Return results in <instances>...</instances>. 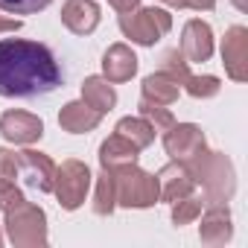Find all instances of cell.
Masks as SVG:
<instances>
[{"label": "cell", "mask_w": 248, "mask_h": 248, "mask_svg": "<svg viewBox=\"0 0 248 248\" xmlns=\"http://www.w3.org/2000/svg\"><path fill=\"white\" fill-rule=\"evenodd\" d=\"M62 85V67L53 50L30 38H0V96L32 99Z\"/></svg>", "instance_id": "6da1fadb"}, {"label": "cell", "mask_w": 248, "mask_h": 248, "mask_svg": "<svg viewBox=\"0 0 248 248\" xmlns=\"http://www.w3.org/2000/svg\"><path fill=\"white\" fill-rule=\"evenodd\" d=\"M196 184L204 190V204H228L236 193V170L225 152H202L193 164Z\"/></svg>", "instance_id": "7a4b0ae2"}, {"label": "cell", "mask_w": 248, "mask_h": 248, "mask_svg": "<svg viewBox=\"0 0 248 248\" xmlns=\"http://www.w3.org/2000/svg\"><path fill=\"white\" fill-rule=\"evenodd\" d=\"M3 228H6V239L15 248H44L50 242L47 213L32 202H21L18 207L6 210L3 213Z\"/></svg>", "instance_id": "3957f363"}, {"label": "cell", "mask_w": 248, "mask_h": 248, "mask_svg": "<svg viewBox=\"0 0 248 248\" xmlns=\"http://www.w3.org/2000/svg\"><path fill=\"white\" fill-rule=\"evenodd\" d=\"M114 172V187H117V207H129V210H146L155 207L158 199V178L138 164L129 167H117Z\"/></svg>", "instance_id": "277c9868"}, {"label": "cell", "mask_w": 248, "mask_h": 248, "mask_svg": "<svg viewBox=\"0 0 248 248\" xmlns=\"http://www.w3.org/2000/svg\"><path fill=\"white\" fill-rule=\"evenodd\" d=\"M120 32L132 44L140 47H155L170 30H172V15L161 6H138L132 12H120Z\"/></svg>", "instance_id": "5b68a950"}, {"label": "cell", "mask_w": 248, "mask_h": 248, "mask_svg": "<svg viewBox=\"0 0 248 248\" xmlns=\"http://www.w3.org/2000/svg\"><path fill=\"white\" fill-rule=\"evenodd\" d=\"M93 175L88 170L85 161L79 158H67L62 167H56V181H53V193L62 204V210H79L91 193Z\"/></svg>", "instance_id": "8992f818"}, {"label": "cell", "mask_w": 248, "mask_h": 248, "mask_svg": "<svg viewBox=\"0 0 248 248\" xmlns=\"http://www.w3.org/2000/svg\"><path fill=\"white\" fill-rule=\"evenodd\" d=\"M164 135V149L172 161L181 164H193L204 149H207V138L196 123H172Z\"/></svg>", "instance_id": "52a82bcc"}, {"label": "cell", "mask_w": 248, "mask_h": 248, "mask_svg": "<svg viewBox=\"0 0 248 248\" xmlns=\"http://www.w3.org/2000/svg\"><path fill=\"white\" fill-rule=\"evenodd\" d=\"M0 135H3L6 143L15 146H32L44 138V120L30 114V111H3L0 114Z\"/></svg>", "instance_id": "ba28073f"}, {"label": "cell", "mask_w": 248, "mask_h": 248, "mask_svg": "<svg viewBox=\"0 0 248 248\" xmlns=\"http://www.w3.org/2000/svg\"><path fill=\"white\" fill-rule=\"evenodd\" d=\"M18 178H24V184L38 193H53L56 161L44 152L24 149V152H18Z\"/></svg>", "instance_id": "9c48e42d"}, {"label": "cell", "mask_w": 248, "mask_h": 248, "mask_svg": "<svg viewBox=\"0 0 248 248\" xmlns=\"http://www.w3.org/2000/svg\"><path fill=\"white\" fill-rule=\"evenodd\" d=\"M222 64L231 82L248 79V30L242 24L231 27L222 38Z\"/></svg>", "instance_id": "30bf717a"}, {"label": "cell", "mask_w": 248, "mask_h": 248, "mask_svg": "<svg viewBox=\"0 0 248 248\" xmlns=\"http://www.w3.org/2000/svg\"><path fill=\"white\" fill-rule=\"evenodd\" d=\"M158 199L161 202H178L184 196H190L196 190V175H193V167L190 164H181V161H170L167 167L158 170Z\"/></svg>", "instance_id": "8fae6325"}, {"label": "cell", "mask_w": 248, "mask_h": 248, "mask_svg": "<svg viewBox=\"0 0 248 248\" xmlns=\"http://www.w3.org/2000/svg\"><path fill=\"white\" fill-rule=\"evenodd\" d=\"M178 50L190 64L210 62V56H213V30H210V24L202 21V18L187 21L184 30H181V47Z\"/></svg>", "instance_id": "7c38bea8"}, {"label": "cell", "mask_w": 248, "mask_h": 248, "mask_svg": "<svg viewBox=\"0 0 248 248\" xmlns=\"http://www.w3.org/2000/svg\"><path fill=\"white\" fill-rule=\"evenodd\" d=\"M199 239H202V245H210V248L228 245L233 239V219H231L228 204H207L202 225H199Z\"/></svg>", "instance_id": "4fadbf2b"}, {"label": "cell", "mask_w": 248, "mask_h": 248, "mask_svg": "<svg viewBox=\"0 0 248 248\" xmlns=\"http://www.w3.org/2000/svg\"><path fill=\"white\" fill-rule=\"evenodd\" d=\"M102 9L96 0H67L62 6V24L73 32V35H91L99 27Z\"/></svg>", "instance_id": "5bb4252c"}, {"label": "cell", "mask_w": 248, "mask_h": 248, "mask_svg": "<svg viewBox=\"0 0 248 248\" xmlns=\"http://www.w3.org/2000/svg\"><path fill=\"white\" fill-rule=\"evenodd\" d=\"M138 73V56L129 44H111L102 56V76L111 82V85H120V82H129L132 76Z\"/></svg>", "instance_id": "9a60e30c"}, {"label": "cell", "mask_w": 248, "mask_h": 248, "mask_svg": "<svg viewBox=\"0 0 248 248\" xmlns=\"http://www.w3.org/2000/svg\"><path fill=\"white\" fill-rule=\"evenodd\" d=\"M99 123H102V114L93 111L85 99H73V102L62 105V111H59V126L67 135H88Z\"/></svg>", "instance_id": "2e32d148"}, {"label": "cell", "mask_w": 248, "mask_h": 248, "mask_svg": "<svg viewBox=\"0 0 248 248\" xmlns=\"http://www.w3.org/2000/svg\"><path fill=\"white\" fill-rule=\"evenodd\" d=\"M138 158H140V149L135 143H129L123 135H117V132L99 143V167H105V170L138 164Z\"/></svg>", "instance_id": "e0dca14e"}, {"label": "cell", "mask_w": 248, "mask_h": 248, "mask_svg": "<svg viewBox=\"0 0 248 248\" xmlns=\"http://www.w3.org/2000/svg\"><path fill=\"white\" fill-rule=\"evenodd\" d=\"M82 99L93 108V111H99L102 117L117 105V91H114V85L105 79V76H88L85 82H82Z\"/></svg>", "instance_id": "ac0fdd59"}, {"label": "cell", "mask_w": 248, "mask_h": 248, "mask_svg": "<svg viewBox=\"0 0 248 248\" xmlns=\"http://www.w3.org/2000/svg\"><path fill=\"white\" fill-rule=\"evenodd\" d=\"M178 93H181V85L172 76H167L164 70L149 73L140 85V96L149 99V102H161V105H172L178 99Z\"/></svg>", "instance_id": "d6986e66"}, {"label": "cell", "mask_w": 248, "mask_h": 248, "mask_svg": "<svg viewBox=\"0 0 248 248\" xmlns=\"http://www.w3.org/2000/svg\"><path fill=\"white\" fill-rule=\"evenodd\" d=\"M114 132H117V135H123L129 143H135L140 152H143L146 146H152V143H155V135H158V132L149 126V123L140 117V114H138V117H123L117 126H114Z\"/></svg>", "instance_id": "ffe728a7"}, {"label": "cell", "mask_w": 248, "mask_h": 248, "mask_svg": "<svg viewBox=\"0 0 248 248\" xmlns=\"http://www.w3.org/2000/svg\"><path fill=\"white\" fill-rule=\"evenodd\" d=\"M96 190H93V213L96 216H111L117 210V187H114V172L111 170H99V175L93 178Z\"/></svg>", "instance_id": "44dd1931"}, {"label": "cell", "mask_w": 248, "mask_h": 248, "mask_svg": "<svg viewBox=\"0 0 248 248\" xmlns=\"http://www.w3.org/2000/svg\"><path fill=\"white\" fill-rule=\"evenodd\" d=\"M138 111H140V117L149 123V126H152L155 132H167V129L172 126V123H175V117H172L170 105L149 102V99H143V96H140V102H138Z\"/></svg>", "instance_id": "7402d4cb"}, {"label": "cell", "mask_w": 248, "mask_h": 248, "mask_svg": "<svg viewBox=\"0 0 248 248\" xmlns=\"http://www.w3.org/2000/svg\"><path fill=\"white\" fill-rule=\"evenodd\" d=\"M202 207H204V202H202V199H196V196L190 193V196H184V199H178V202H172V210H170V219H172V225H175V228H184V225H193V222L199 219V213H202Z\"/></svg>", "instance_id": "603a6c76"}, {"label": "cell", "mask_w": 248, "mask_h": 248, "mask_svg": "<svg viewBox=\"0 0 248 248\" xmlns=\"http://www.w3.org/2000/svg\"><path fill=\"white\" fill-rule=\"evenodd\" d=\"M193 99H210V96H216L219 91H222V82H219V76H210V73H204V76H193L190 73V79L181 85Z\"/></svg>", "instance_id": "cb8c5ba5"}, {"label": "cell", "mask_w": 248, "mask_h": 248, "mask_svg": "<svg viewBox=\"0 0 248 248\" xmlns=\"http://www.w3.org/2000/svg\"><path fill=\"white\" fill-rule=\"evenodd\" d=\"M161 70H164L167 76H172L178 85H184V82L190 79V62L181 56V50H167L164 59H161Z\"/></svg>", "instance_id": "d4e9b609"}, {"label": "cell", "mask_w": 248, "mask_h": 248, "mask_svg": "<svg viewBox=\"0 0 248 248\" xmlns=\"http://www.w3.org/2000/svg\"><path fill=\"white\" fill-rule=\"evenodd\" d=\"M53 0H0V12L9 15H35L41 9H47Z\"/></svg>", "instance_id": "484cf974"}, {"label": "cell", "mask_w": 248, "mask_h": 248, "mask_svg": "<svg viewBox=\"0 0 248 248\" xmlns=\"http://www.w3.org/2000/svg\"><path fill=\"white\" fill-rule=\"evenodd\" d=\"M18 184V155L12 149H0V187Z\"/></svg>", "instance_id": "4316f807"}, {"label": "cell", "mask_w": 248, "mask_h": 248, "mask_svg": "<svg viewBox=\"0 0 248 248\" xmlns=\"http://www.w3.org/2000/svg\"><path fill=\"white\" fill-rule=\"evenodd\" d=\"M21 202H27V196H24V190L18 187V184H9V187H0V210H12V207H18Z\"/></svg>", "instance_id": "83f0119b"}, {"label": "cell", "mask_w": 248, "mask_h": 248, "mask_svg": "<svg viewBox=\"0 0 248 248\" xmlns=\"http://www.w3.org/2000/svg\"><path fill=\"white\" fill-rule=\"evenodd\" d=\"M170 9H193V12H213L216 0H161Z\"/></svg>", "instance_id": "f1b7e54d"}, {"label": "cell", "mask_w": 248, "mask_h": 248, "mask_svg": "<svg viewBox=\"0 0 248 248\" xmlns=\"http://www.w3.org/2000/svg\"><path fill=\"white\" fill-rule=\"evenodd\" d=\"M21 27H24L21 18H3V15H0V35H3V32H18Z\"/></svg>", "instance_id": "f546056e"}, {"label": "cell", "mask_w": 248, "mask_h": 248, "mask_svg": "<svg viewBox=\"0 0 248 248\" xmlns=\"http://www.w3.org/2000/svg\"><path fill=\"white\" fill-rule=\"evenodd\" d=\"M108 3H111L114 12H132V9L140 6V0H108Z\"/></svg>", "instance_id": "4dcf8cb0"}, {"label": "cell", "mask_w": 248, "mask_h": 248, "mask_svg": "<svg viewBox=\"0 0 248 248\" xmlns=\"http://www.w3.org/2000/svg\"><path fill=\"white\" fill-rule=\"evenodd\" d=\"M233 6H236L239 12H248V0H233Z\"/></svg>", "instance_id": "1f68e13d"}, {"label": "cell", "mask_w": 248, "mask_h": 248, "mask_svg": "<svg viewBox=\"0 0 248 248\" xmlns=\"http://www.w3.org/2000/svg\"><path fill=\"white\" fill-rule=\"evenodd\" d=\"M0 245H3V225H0Z\"/></svg>", "instance_id": "d6a6232c"}]
</instances>
